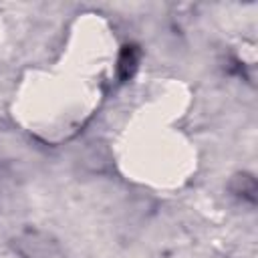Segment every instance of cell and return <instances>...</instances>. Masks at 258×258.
I'll return each mask as SVG.
<instances>
[{"instance_id":"obj_1","label":"cell","mask_w":258,"mask_h":258,"mask_svg":"<svg viewBox=\"0 0 258 258\" xmlns=\"http://www.w3.org/2000/svg\"><path fill=\"white\" fill-rule=\"evenodd\" d=\"M137 60H139V52L135 46H125L119 54V64H117V73L121 81H127L135 69H137Z\"/></svg>"}]
</instances>
